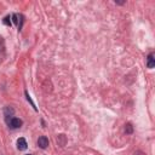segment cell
Masks as SVG:
<instances>
[{"label":"cell","mask_w":155,"mask_h":155,"mask_svg":"<svg viewBox=\"0 0 155 155\" xmlns=\"http://www.w3.org/2000/svg\"><path fill=\"white\" fill-rule=\"evenodd\" d=\"M125 132L128 133V135H131V133L133 132V126H132V124L127 122V124L125 125Z\"/></svg>","instance_id":"obj_6"},{"label":"cell","mask_w":155,"mask_h":155,"mask_svg":"<svg viewBox=\"0 0 155 155\" xmlns=\"http://www.w3.org/2000/svg\"><path fill=\"white\" fill-rule=\"evenodd\" d=\"M4 24H6V26H11V18H10V16H6V17L4 18Z\"/></svg>","instance_id":"obj_8"},{"label":"cell","mask_w":155,"mask_h":155,"mask_svg":"<svg viewBox=\"0 0 155 155\" xmlns=\"http://www.w3.org/2000/svg\"><path fill=\"white\" fill-rule=\"evenodd\" d=\"M12 20H13V23H15V24H17V26H18V29H20V21H18V15L13 13V15H12Z\"/></svg>","instance_id":"obj_7"},{"label":"cell","mask_w":155,"mask_h":155,"mask_svg":"<svg viewBox=\"0 0 155 155\" xmlns=\"http://www.w3.org/2000/svg\"><path fill=\"white\" fill-rule=\"evenodd\" d=\"M147 66H148V68H154V66H155V58H154L153 53H150L148 56V60H147Z\"/></svg>","instance_id":"obj_4"},{"label":"cell","mask_w":155,"mask_h":155,"mask_svg":"<svg viewBox=\"0 0 155 155\" xmlns=\"http://www.w3.org/2000/svg\"><path fill=\"white\" fill-rule=\"evenodd\" d=\"M9 124L12 128H20L22 126V120L21 119H17V118H12L10 121H9Z\"/></svg>","instance_id":"obj_2"},{"label":"cell","mask_w":155,"mask_h":155,"mask_svg":"<svg viewBox=\"0 0 155 155\" xmlns=\"http://www.w3.org/2000/svg\"><path fill=\"white\" fill-rule=\"evenodd\" d=\"M38 145L40 147V148H47L48 147V140H47V137L45 136H41V137H39V140H38Z\"/></svg>","instance_id":"obj_1"},{"label":"cell","mask_w":155,"mask_h":155,"mask_svg":"<svg viewBox=\"0 0 155 155\" xmlns=\"http://www.w3.org/2000/svg\"><path fill=\"white\" fill-rule=\"evenodd\" d=\"M13 114H15V110H13V108H12V107H6V108L4 109V115H5L6 118L12 116Z\"/></svg>","instance_id":"obj_5"},{"label":"cell","mask_w":155,"mask_h":155,"mask_svg":"<svg viewBox=\"0 0 155 155\" xmlns=\"http://www.w3.org/2000/svg\"><path fill=\"white\" fill-rule=\"evenodd\" d=\"M26 155H32V154H26Z\"/></svg>","instance_id":"obj_9"},{"label":"cell","mask_w":155,"mask_h":155,"mask_svg":"<svg viewBox=\"0 0 155 155\" xmlns=\"http://www.w3.org/2000/svg\"><path fill=\"white\" fill-rule=\"evenodd\" d=\"M27 147H28L27 141L24 140V138H22V137L18 138V140H17V148H18V150H26Z\"/></svg>","instance_id":"obj_3"}]
</instances>
